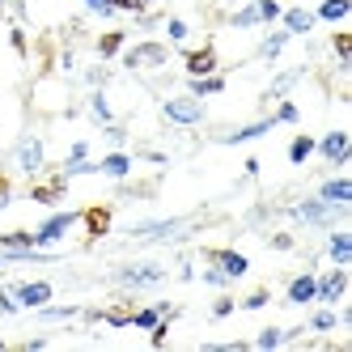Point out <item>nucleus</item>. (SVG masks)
I'll use <instances>...</instances> for the list:
<instances>
[{
    "label": "nucleus",
    "mask_w": 352,
    "mask_h": 352,
    "mask_svg": "<svg viewBox=\"0 0 352 352\" xmlns=\"http://www.w3.org/2000/svg\"><path fill=\"white\" fill-rule=\"evenodd\" d=\"M348 208L352 204H327V199H318V195H306V199H297V204L289 208V217L297 221V225H306V230H336V225H344V217H348Z\"/></svg>",
    "instance_id": "1"
},
{
    "label": "nucleus",
    "mask_w": 352,
    "mask_h": 352,
    "mask_svg": "<svg viewBox=\"0 0 352 352\" xmlns=\"http://www.w3.org/2000/svg\"><path fill=\"white\" fill-rule=\"evenodd\" d=\"M9 162L17 166V174H26V179H38V174L47 170V140L38 132H21Z\"/></svg>",
    "instance_id": "2"
},
{
    "label": "nucleus",
    "mask_w": 352,
    "mask_h": 352,
    "mask_svg": "<svg viewBox=\"0 0 352 352\" xmlns=\"http://www.w3.org/2000/svg\"><path fill=\"white\" fill-rule=\"evenodd\" d=\"M119 60H123V68H128V72H148V68L157 72V68H166V64H170V43L140 38L136 47H123Z\"/></svg>",
    "instance_id": "3"
},
{
    "label": "nucleus",
    "mask_w": 352,
    "mask_h": 352,
    "mask_svg": "<svg viewBox=\"0 0 352 352\" xmlns=\"http://www.w3.org/2000/svg\"><path fill=\"white\" fill-rule=\"evenodd\" d=\"M111 280H115L119 289H128V293H140V289L162 285V280H166V267L153 263V259H136V263H119Z\"/></svg>",
    "instance_id": "4"
},
{
    "label": "nucleus",
    "mask_w": 352,
    "mask_h": 352,
    "mask_svg": "<svg viewBox=\"0 0 352 352\" xmlns=\"http://www.w3.org/2000/svg\"><path fill=\"white\" fill-rule=\"evenodd\" d=\"M162 119L170 128H199V123L208 119V111L191 94H170V98H162Z\"/></svg>",
    "instance_id": "5"
},
{
    "label": "nucleus",
    "mask_w": 352,
    "mask_h": 352,
    "mask_svg": "<svg viewBox=\"0 0 352 352\" xmlns=\"http://www.w3.org/2000/svg\"><path fill=\"white\" fill-rule=\"evenodd\" d=\"M77 225H81V212H68V208H60V212H52V217H43L38 230H34V246L52 250L56 242H64L72 230H77Z\"/></svg>",
    "instance_id": "6"
},
{
    "label": "nucleus",
    "mask_w": 352,
    "mask_h": 352,
    "mask_svg": "<svg viewBox=\"0 0 352 352\" xmlns=\"http://www.w3.org/2000/svg\"><path fill=\"white\" fill-rule=\"evenodd\" d=\"M314 153H318L322 162H331L336 170H344V166L352 162V136H348L344 128H336V132H327V136L314 140Z\"/></svg>",
    "instance_id": "7"
},
{
    "label": "nucleus",
    "mask_w": 352,
    "mask_h": 352,
    "mask_svg": "<svg viewBox=\"0 0 352 352\" xmlns=\"http://www.w3.org/2000/svg\"><path fill=\"white\" fill-rule=\"evenodd\" d=\"M128 234H132V238H148V242H170V238H183V234H187V221H179V217H166V221H136Z\"/></svg>",
    "instance_id": "8"
},
{
    "label": "nucleus",
    "mask_w": 352,
    "mask_h": 352,
    "mask_svg": "<svg viewBox=\"0 0 352 352\" xmlns=\"http://www.w3.org/2000/svg\"><path fill=\"white\" fill-rule=\"evenodd\" d=\"M348 293V267H331L327 276H318V293L314 301H322V306H340Z\"/></svg>",
    "instance_id": "9"
},
{
    "label": "nucleus",
    "mask_w": 352,
    "mask_h": 352,
    "mask_svg": "<svg viewBox=\"0 0 352 352\" xmlns=\"http://www.w3.org/2000/svg\"><path fill=\"white\" fill-rule=\"evenodd\" d=\"M204 259H212L225 276H230V285L234 280H242V276L250 272V259L242 255V250H234V246H221V250H204Z\"/></svg>",
    "instance_id": "10"
},
{
    "label": "nucleus",
    "mask_w": 352,
    "mask_h": 352,
    "mask_svg": "<svg viewBox=\"0 0 352 352\" xmlns=\"http://www.w3.org/2000/svg\"><path fill=\"white\" fill-rule=\"evenodd\" d=\"M13 293L21 301V310H38V306H47V301L56 297V285L52 280H17Z\"/></svg>",
    "instance_id": "11"
},
{
    "label": "nucleus",
    "mask_w": 352,
    "mask_h": 352,
    "mask_svg": "<svg viewBox=\"0 0 352 352\" xmlns=\"http://www.w3.org/2000/svg\"><path fill=\"white\" fill-rule=\"evenodd\" d=\"M162 318H179V306H170V301H153V306H140L128 314V327H136V331H153V327Z\"/></svg>",
    "instance_id": "12"
},
{
    "label": "nucleus",
    "mask_w": 352,
    "mask_h": 352,
    "mask_svg": "<svg viewBox=\"0 0 352 352\" xmlns=\"http://www.w3.org/2000/svg\"><path fill=\"white\" fill-rule=\"evenodd\" d=\"M94 166H98V174H102V179H115V183H128V174H132L136 157L128 153V148H111V153H107L102 162H94Z\"/></svg>",
    "instance_id": "13"
},
{
    "label": "nucleus",
    "mask_w": 352,
    "mask_h": 352,
    "mask_svg": "<svg viewBox=\"0 0 352 352\" xmlns=\"http://www.w3.org/2000/svg\"><path fill=\"white\" fill-rule=\"evenodd\" d=\"M280 30H289L293 38H301V34H310L314 26H318V17H314V9H301V5H289V9H280V21H276Z\"/></svg>",
    "instance_id": "14"
},
{
    "label": "nucleus",
    "mask_w": 352,
    "mask_h": 352,
    "mask_svg": "<svg viewBox=\"0 0 352 352\" xmlns=\"http://www.w3.org/2000/svg\"><path fill=\"white\" fill-rule=\"evenodd\" d=\"M60 174L72 183V179H81V174H98V166L89 162V140H77L68 148V157H64V166H60Z\"/></svg>",
    "instance_id": "15"
},
{
    "label": "nucleus",
    "mask_w": 352,
    "mask_h": 352,
    "mask_svg": "<svg viewBox=\"0 0 352 352\" xmlns=\"http://www.w3.org/2000/svg\"><path fill=\"white\" fill-rule=\"evenodd\" d=\"M272 128H276V119H272V115H263V119H250V123H242V128L221 132V144H246V140H259V136H267Z\"/></svg>",
    "instance_id": "16"
},
{
    "label": "nucleus",
    "mask_w": 352,
    "mask_h": 352,
    "mask_svg": "<svg viewBox=\"0 0 352 352\" xmlns=\"http://www.w3.org/2000/svg\"><path fill=\"white\" fill-rule=\"evenodd\" d=\"M314 293H318V276L314 272H301L285 285V301H293V306H314Z\"/></svg>",
    "instance_id": "17"
},
{
    "label": "nucleus",
    "mask_w": 352,
    "mask_h": 352,
    "mask_svg": "<svg viewBox=\"0 0 352 352\" xmlns=\"http://www.w3.org/2000/svg\"><path fill=\"white\" fill-rule=\"evenodd\" d=\"M327 259H331L336 267H348L352 263V234L344 230V225L327 230Z\"/></svg>",
    "instance_id": "18"
},
{
    "label": "nucleus",
    "mask_w": 352,
    "mask_h": 352,
    "mask_svg": "<svg viewBox=\"0 0 352 352\" xmlns=\"http://www.w3.org/2000/svg\"><path fill=\"white\" fill-rule=\"evenodd\" d=\"M183 68L187 77H208V72H217V47H195V52H183Z\"/></svg>",
    "instance_id": "19"
},
{
    "label": "nucleus",
    "mask_w": 352,
    "mask_h": 352,
    "mask_svg": "<svg viewBox=\"0 0 352 352\" xmlns=\"http://www.w3.org/2000/svg\"><path fill=\"white\" fill-rule=\"evenodd\" d=\"M314 195L327 199V204H352V179H348V174H331V179L318 183Z\"/></svg>",
    "instance_id": "20"
},
{
    "label": "nucleus",
    "mask_w": 352,
    "mask_h": 352,
    "mask_svg": "<svg viewBox=\"0 0 352 352\" xmlns=\"http://www.w3.org/2000/svg\"><path fill=\"white\" fill-rule=\"evenodd\" d=\"M336 327H340V310H336V306H322V301H314V310H310V318H306V331L327 336V331H336Z\"/></svg>",
    "instance_id": "21"
},
{
    "label": "nucleus",
    "mask_w": 352,
    "mask_h": 352,
    "mask_svg": "<svg viewBox=\"0 0 352 352\" xmlns=\"http://www.w3.org/2000/svg\"><path fill=\"white\" fill-rule=\"evenodd\" d=\"M89 119L98 123V128H107V123H115V107H111V98H107V85L89 89Z\"/></svg>",
    "instance_id": "22"
},
{
    "label": "nucleus",
    "mask_w": 352,
    "mask_h": 352,
    "mask_svg": "<svg viewBox=\"0 0 352 352\" xmlns=\"http://www.w3.org/2000/svg\"><path fill=\"white\" fill-rule=\"evenodd\" d=\"M221 89H225V77H221V72H208V77H191V81H187V94L199 98V102H204V98H217Z\"/></svg>",
    "instance_id": "23"
},
{
    "label": "nucleus",
    "mask_w": 352,
    "mask_h": 352,
    "mask_svg": "<svg viewBox=\"0 0 352 352\" xmlns=\"http://www.w3.org/2000/svg\"><path fill=\"white\" fill-rule=\"evenodd\" d=\"M94 47H98V60H102V64H111V60H119V52H123V47H128V34H123V30H107V34L98 38Z\"/></svg>",
    "instance_id": "24"
},
{
    "label": "nucleus",
    "mask_w": 352,
    "mask_h": 352,
    "mask_svg": "<svg viewBox=\"0 0 352 352\" xmlns=\"http://www.w3.org/2000/svg\"><path fill=\"white\" fill-rule=\"evenodd\" d=\"M64 191H68V179L60 174V179H52L47 187H30V199H34V204H47V208H52V204H60V199H64Z\"/></svg>",
    "instance_id": "25"
},
{
    "label": "nucleus",
    "mask_w": 352,
    "mask_h": 352,
    "mask_svg": "<svg viewBox=\"0 0 352 352\" xmlns=\"http://www.w3.org/2000/svg\"><path fill=\"white\" fill-rule=\"evenodd\" d=\"M293 43V34L289 30H280V26H276L263 43H259V60H280V52H285V47Z\"/></svg>",
    "instance_id": "26"
},
{
    "label": "nucleus",
    "mask_w": 352,
    "mask_h": 352,
    "mask_svg": "<svg viewBox=\"0 0 352 352\" xmlns=\"http://www.w3.org/2000/svg\"><path fill=\"white\" fill-rule=\"evenodd\" d=\"M225 26H234V30H250V26H259V9H255V0L238 5L234 13H225Z\"/></svg>",
    "instance_id": "27"
},
{
    "label": "nucleus",
    "mask_w": 352,
    "mask_h": 352,
    "mask_svg": "<svg viewBox=\"0 0 352 352\" xmlns=\"http://www.w3.org/2000/svg\"><path fill=\"white\" fill-rule=\"evenodd\" d=\"M289 340H297V331H285V327H263V331L255 336V348L272 352V348H280V344H289Z\"/></svg>",
    "instance_id": "28"
},
{
    "label": "nucleus",
    "mask_w": 352,
    "mask_h": 352,
    "mask_svg": "<svg viewBox=\"0 0 352 352\" xmlns=\"http://www.w3.org/2000/svg\"><path fill=\"white\" fill-rule=\"evenodd\" d=\"M352 13V0H322V5L314 9V17L318 21H331V26H336V21H344Z\"/></svg>",
    "instance_id": "29"
},
{
    "label": "nucleus",
    "mask_w": 352,
    "mask_h": 352,
    "mask_svg": "<svg viewBox=\"0 0 352 352\" xmlns=\"http://www.w3.org/2000/svg\"><path fill=\"white\" fill-rule=\"evenodd\" d=\"M301 81V68H289V72H276L272 85H267V98H289V89Z\"/></svg>",
    "instance_id": "30"
},
{
    "label": "nucleus",
    "mask_w": 352,
    "mask_h": 352,
    "mask_svg": "<svg viewBox=\"0 0 352 352\" xmlns=\"http://www.w3.org/2000/svg\"><path fill=\"white\" fill-rule=\"evenodd\" d=\"M162 30H166V43H170V47H183V43L191 38V26H187L183 17H166Z\"/></svg>",
    "instance_id": "31"
},
{
    "label": "nucleus",
    "mask_w": 352,
    "mask_h": 352,
    "mask_svg": "<svg viewBox=\"0 0 352 352\" xmlns=\"http://www.w3.org/2000/svg\"><path fill=\"white\" fill-rule=\"evenodd\" d=\"M314 157V136H293L289 140V162L293 166H306Z\"/></svg>",
    "instance_id": "32"
},
{
    "label": "nucleus",
    "mask_w": 352,
    "mask_h": 352,
    "mask_svg": "<svg viewBox=\"0 0 352 352\" xmlns=\"http://www.w3.org/2000/svg\"><path fill=\"white\" fill-rule=\"evenodd\" d=\"M34 314H38V322H68V318H77L81 310L77 306H52V301H47V306H38Z\"/></svg>",
    "instance_id": "33"
},
{
    "label": "nucleus",
    "mask_w": 352,
    "mask_h": 352,
    "mask_svg": "<svg viewBox=\"0 0 352 352\" xmlns=\"http://www.w3.org/2000/svg\"><path fill=\"white\" fill-rule=\"evenodd\" d=\"M34 246V230H9L0 234V250H30Z\"/></svg>",
    "instance_id": "34"
},
{
    "label": "nucleus",
    "mask_w": 352,
    "mask_h": 352,
    "mask_svg": "<svg viewBox=\"0 0 352 352\" xmlns=\"http://www.w3.org/2000/svg\"><path fill=\"white\" fill-rule=\"evenodd\" d=\"M255 9H259V26H276L280 21V0H255Z\"/></svg>",
    "instance_id": "35"
},
{
    "label": "nucleus",
    "mask_w": 352,
    "mask_h": 352,
    "mask_svg": "<svg viewBox=\"0 0 352 352\" xmlns=\"http://www.w3.org/2000/svg\"><path fill=\"white\" fill-rule=\"evenodd\" d=\"M199 280H204V285H212V289H225V285H230V276H225L212 259H204V272H199Z\"/></svg>",
    "instance_id": "36"
},
{
    "label": "nucleus",
    "mask_w": 352,
    "mask_h": 352,
    "mask_svg": "<svg viewBox=\"0 0 352 352\" xmlns=\"http://www.w3.org/2000/svg\"><path fill=\"white\" fill-rule=\"evenodd\" d=\"M331 47H336L340 72H348V68H352V38H348V34H336V43H331Z\"/></svg>",
    "instance_id": "37"
},
{
    "label": "nucleus",
    "mask_w": 352,
    "mask_h": 352,
    "mask_svg": "<svg viewBox=\"0 0 352 352\" xmlns=\"http://www.w3.org/2000/svg\"><path fill=\"white\" fill-rule=\"evenodd\" d=\"M272 119H276V123H297V119H301V111H297V102L280 98V102H276V111H272Z\"/></svg>",
    "instance_id": "38"
},
{
    "label": "nucleus",
    "mask_w": 352,
    "mask_h": 352,
    "mask_svg": "<svg viewBox=\"0 0 352 352\" xmlns=\"http://www.w3.org/2000/svg\"><path fill=\"white\" fill-rule=\"evenodd\" d=\"M0 314H21V301H17V293H13V285H5V289H0Z\"/></svg>",
    "instance_id": "39"
},
{
    "label": "nucleus",
    "mask_w": 352,
    "mask_h": 352,
    "mask_svg": "<svg viewBox=\"0 0 352 352\" xmlns=\"http://www.w3.org/2000/svg\"><path fill=\"white\" fill-rule=\"evenodd\" d=\"M132 17H136V26H140L144 34H148V30H157L162 21H166V13H153V9H144V13H132Z\"/></svg>",
    "instance_id": "40"
},
{
    "label": "nucleus",
    "mask_w": 352,
    "mask_h": 352,
    "mask_svg": "<svg viewBox=\"0 0 352 352\" xmlns=\"http://www.w3.org/2000/svg\"><path fill=\"white\" fill-rule=\"evenodd\" d=\"M267 301H272V293H267V289H255V293L242 297V310H263Z\"/></svg>",
    "instance_id": "41"
},
{
    "label": "nucleus",
    "mask_w": 352,
    "mask_h": 352,
    "mask_svg": "<svg viewBox=\"0 0 352 352\" xmlns=\"http://www.w3.org/2000/svg\"><path fill=\"white\" fill-rule=\"evenodd\" d=\"M234 310H238V301H234V297H225V293L212 301V318H230Z\"/></svg>",
    "instance_id": "42"
},
{
    "label": "nucleus",
    "mask_w": 352,
    "mask_h": 352,
    "mask_svg": "<svg viewBox=\"0 0 352 352\" xmlns=\"http://www.w3.org/2000/svg\"><path fill=\"white\" fill-rule=\"evenodd\" d=\"M85 5V13H94V17H115V5L111 0H81Z\"/></svg>",
    "instance_id": "43"
},
{
    "label": "nucleus",
    "mask_w": 352,
    "mask_h": 352,
    "mask_svg": "<svg viewBox=\"0 0 352 352\" xmlns=\"http://www.w3.org/2000/svg\"><path fill=\"white\" fill-rule=\"evenodd\" d=\"M111 5H115V13H144L153 0H111Z\"/></svg>",
    "instance_id": "44"
},
{
    "label": "nucleus",
    "mask_w": 352,
    "mask_h": 352,
    "mask_svg": "<svg viewBox=\"0 0 352 352\" xmlns=\"http://www.w3.org/2000/svg\"><path fill=\"white\" fill-rule=\"evenodd\" d=\"M9 47H13L17 56H26V52H30V43H26V30H21V26H13V30H9Z\"/></svg>",
    "instance_id": "45"
},
{
    "label": "nucleus",
    "mask_w": 352,
    "mask_h": 352,
    "mask_svg": "<svg viewBox=\"0 0 352 352\" xmlns=\"http://www.w3.org/2000/svg\"><path fill=\"white\" fill-rule=\"evenodd\" d=\"M170 322H174V318H162V322L153 327V331H148V344H153V348H162V344H166V336H170Z\"/></svg>",
    "instance_id": "46"
},
{
    "label": "nucleus",
    "mask_w": 352,
    "mask_h": 352,
    "mask_svg": "<svg viewBox=\"0 0 352 352\" xmlns=\"http://www.w3.org/2000/svg\"><path fill=\"white\" fill-rule=\"evenodd\" d=\"M107 140H111V148H123V140H128V132H123V123H107Z\"/></svg>",
    "instance_id": "47"
},
{
    "label": "nucleus",
    "mask_w": 352,
    "mask_h": 352,
    "mask_svg": "<svg viewBox=\"0 0 352 352\" xmlns=\"http://www.w3.org/2000/svg\"><path fill=\"white\" fill-rule=\"evenodd\" d=\"M107 77H111V72H107V64H98V68H89V72H85V81H89V89H98V85H107Z\"/></svg>",
    "instance_id": "48"
},
{
    "label": "nucleus",
    "mask_w": 352,
    "mask_h": 352,
    "mask_svg": "<svg viewBox=\"0 0 352 352\" xmlns=\"http://www.w3.org/2000/svg\"><path fill=\"white\" fill-rule=\"evenodd\" d=\"M293 246H297V242H293V234H272V250H285V255H289Z\"/></svg>",
    "instance_id": "49"
},
{
    "label": "nucleus",
    "mask_w": 352,
    "mask_h": 352,
    "mask_svg": "<svg viewBox=\"0 0 352 352\" xmlns=\"http://www.w3.org/2000/svg\"><path fill=\"white\" fill-rule=\"evenodd\" d=\"M140 157H144L148 166H166V162H170L166 153H157V148H144V153H140Z\"/></svg>",
    "instance_id": "50"
},
{
    "label": "nucleus",
    "mask_w": 352,
    "mask_h": 352,
    "mask_svg": "<svg viewBox=\"0 0 352 352\" xmlns=\"http://www.w3.org/2000/svg\"><path fill=\"white\" fill-rule=\"evenodd\" d=\"M179 280H195V267H191V263H187V259H183V263H179Z\"/></svg>",
    "instance_id": "51"
},
{
    "label": "nucleus",
    "mask_w": 352,
    "mask_h": 352,
    "mask_svg": "<svg viewBox=\"0 0 352 352\" xmlns=\"http://www.w3.org/2000/svg\"><path fill=\"white\" fill-rule=\"evenodd\" d=\"M9 199H13V191H9V183H0V212L9 208Z\"/></svg>",
    "instance_id": "52"
},
{
    "label": "nucleus",
    "mask_w": 352,
    "mask_h": 352,
    "mask_svg": "<svg viewBox=\"0 0 352 352\" xmlns=\"http://www.w3.org/2000/svg\"><path fill=\"white\" fill-rule=\"evenodd\" d=\"M0 267H5V255H0Z\"/></svg>",
    "instance_id": "53"
},
{
    "label": "nucleus",
    "mask_w": 352,
    "mask_h": 352,
    "mask_svg": "<svg viewBox=\"0 0 352 352\" xmlns=\"http://www.w3.org/2000/svg\"><path fill=\"white\" fill-rule=\"evenodd\" d=\"M0 348H5V340H0Z\"/></svg>",
    "instance_id": "54"
},
{
    "label": "nucleus",
    "mask_w": 352,
    "mask_h": 352,
    "mask_svg": "<svg viewBox=\"0 0 352 352\" xmlns=\"http://www.w3.org/2000/svg\"><path fill=\"white\" fill-rule=\"evenodd\" d=\"M0 5H5V0H0Z\"/></svg>",
    "instance_id": "55"
}]
</instances>
